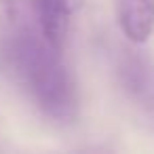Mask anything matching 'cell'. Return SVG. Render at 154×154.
I'll list each match as a JSON object with an SVG mask.
<instances>
[{
    "mask_svg": "<svg viewBox=\"0 0 154 154\" xmlns=\"http://www.w3.org/2000/svg\"><path fill=\"white\" fill-rule=\"evenodd\" d=\"M11 61L36 108L57 125H72L78 116L76 80L55 49L36 30H21L11 42Z\"/></svg>",
    "mask_w": 154,
    "mask_h": 154,
    "instance_id": "6da1fadb",
    "label": "cell"
},
{
    "mask_svg": "<svg viewBox=\"0 0 154 154\" xmlns=\"http://www.w3.org/2000/svg\"><path fill=\"white\" fill-rule=\"evenodd\" d=\"M82 0H34L38 32L55 49L66 51Z\"/></svg>",
    "mask_w": 154,
    "mask_h": 154,
    "instance_id": "7a4b0ae2",
    "label": "cell"
},
{
    "mask_svg": "<svg viewBox=\"0 0 154 154\" xmlns=\"http://www.w3.org/2000/svg\"><path fill=\"white\" fill-rule=\"evenodd\" d=\"M118 76L129 97L154 120V59L127 51L118 61Z\"/></svg>",
    "mask_w": 154,
    "mask_h": 154,
    "instance_id": "3957f363",
    "label": "cell"
},
{
    "mask_svg": "<svg viewBox=\"0 0 154 154\" xmlns=\"http://www.w3.org/2000/svg\"><path fill=\"white\" fill-rule=\"evenodd\" d=\"M116 15L122 34L135 42H146L154 32V0H116Z\"/></svg>",
    "mask_w": 154,
    "mask_h": 154,
    "instance_id": "277c9868",
    "label": "cell"
}]
</instances>
